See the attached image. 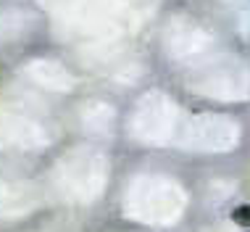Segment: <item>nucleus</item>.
I'll return each mask as SVG.
<instances>
[{
    "label": "nucleus",
    "mask_w": 250,
    "mask_h": 232,
    "mask_svg": "<svg viewBox=\"0 0 250 232\" xmlns=\"http://www.w3.org/2000/svg\"><path fill=\"white\" fill-rule=\"evenodd\" d=\"M232 219L237 222V224H242V227H250V206H240V209H234Z\"/></svg>",
    "instance_id": "1"
}]
</instances>
